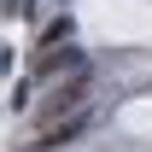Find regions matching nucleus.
Here are the masks:
<instances>
[{
  "label": "nucleus",
  "instance_id": "nucleus-1",
  "mask_svg": "<svg viewBox=\"0 0 152 152\" xmlns=\"http://www.w3.org/2000/svg\"><path fill=\"white\" fill-rule=\"evenodd\" d=\"M82 94H88V70H82V76H70V82H58L53 94H47V105H41V129L64 123V111H82Z\"/></svg>",
  "mask_w": 152,
  "mask_h": 152
},
{
  "label": "nucleus",
  "instance_id": "nucleus-2",
  "mask_svg": "<svg viewBox=\"0 0 152 152\" xmlns=\"http://www.w3.org/2000/svg\"><path fill=\"white\" fill-rule=\"evenodd\" d=\"M35 76H47V82H53V76H82V53H76V47H64V53L47 47V53L35 58Z\"/></svg>",
  "mask_w": 152,
  "mask_h": 152
},
{
  "label": "nucleus",
  "instance_id": "nucleus-3",
  "mask_svg": "<svg viewBox=\"0 0 152 152\" xmlns=\"http://www.w3.org/2000/svg\"><path fill=\"white\" fill-rule=\"evenodd\" d=\"M70 35H76V23H70V18H53L47 29H41V53H47V47H58V41H70Z\"/></svg>",
  "mask_w": 152,
  "mask_h": 152
}]
</instances>
